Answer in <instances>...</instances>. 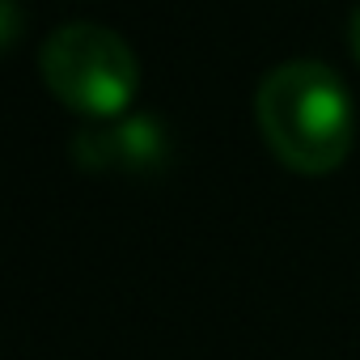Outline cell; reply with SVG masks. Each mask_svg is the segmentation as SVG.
<instances>
[{"label":"cell","instance_id":"2","mask_svg":"<svg viewBox=\"0 0 360 360\" xmlns=\"http://www.w3.org/2000/svg\"><path fill=\"white\" fill-rule=\"evenodd\" d=\"M39 72L56 102L68 110L106 123L127 115L140 89V60L136 51L106 26L94 22H72L60 26L43 51H39Z\"/></svg>","mask_w":360,"mask_h":360},{"label":"cell","instance_id":"1","mask_svg":"<svg viewBox=\"0 0 360 360\" xmlns=\"http://www.w3.org/2000/svg\"><path fill=\"white\" fill-rule=\"evenodd\" d=\"M255 119L276 153L297 174L322 178L352 153L356 115L343 81L318 60H288L259 81Z\"/></svg>","mask_w":360,"mask_h":360},{"label":"cell","instance_id":"3","mask_svg":"<svg viewBox=\"0 0 360 360\" xmlns=\"http://www.w3.org/2000/svg\"><path fill=\"white\" fill-rule=\"evenodd\" d=\"M165 148H169V136L153 115H119V119L89 127L77 140V161L94 165V169L136 174V169L157 165L165 157Z\"/></svg>","mask_w":360,"mask_h":360},{"label":"cell","instance_id":"4","mask_svg":"<svg viewBox=\"0 0 360 360\" xmlns=\"http://www.w3.org/2000/svg\"><path fill=\"white\" fill-rule=\"evenodd\" d=\"M347 43H352V56L360 60V5H356L352 18H347Z\"/></svg>","mask_w":360,"mask_h":360}]
</instances>
